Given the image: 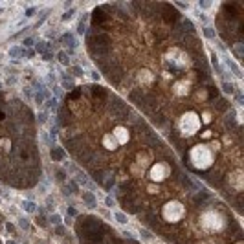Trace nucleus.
<instances>
[{
  "label": "nucleus",
  "mask_w": 244,
  "mask_h": 244,
  "mask_svg": "<svg viewBox=\"0 0 244 244\" xmlns=\"http://www.w3.org/2000/svg\"><path fill=\"white\" fill-rule=\"evenodd\" d=\"M187 163L194 171H207L215 163V154L206 145H194L187 151Z\"/></svg>",
  "instance_id": "1"
},
{
  "label": "nucleus",
  "mask_w": 244,
  "mask_h": 244,
  "mask_svg": "<svg viewBox=\"0 0 244 244\" xmlns=\"http://www.w3.org/2000/svg\"><path fill=\"white\" fill-rule=\"evenodd\" d=\"M198 224L206 233H219L226 228L228 222H226V217L220 211H217V209H213V207H207L200 213Z\"/></svg>",
  "instance_id": "2"
},
{
  "label": "nucleus",
  "mask_w": 244,
  "mask_h": 244,
  "mask_svg": "<svg viewBox=\"0 0 244 244\" xmlns=\"http://www.w3.org/2000/svg\"><path fill=\"white\" fill-rule=\"evenodd\" d=\"M178 132H180V138H189L193 134H197L200 130V125H202V120L197 112L193 110H187L185 114H182L178 117Z\"/></svg>",
  "instance_id": "3"
},
{
  "label": "nucleus",
  "mask_w": 244,
  "mask_h": 244,
  "mask_svg": "<svg viewBox=\"0 0 244 244\" xmlns=\"http://www.w3.org/2000/svg\"><path fill=\"white\" fill-rule=\"evenodd\" d=\"M185 215V206L182 204V202H165V204L162 206V219L165 222H169V224H176L178 220H182Z\"/></svg>",
  "instance_id": "4"
},
{
  "label": "nucleus",
  "mask_w": 244,
  "mask_h": 244,
  "mask_svg": "<svg viewBox=\"0 0 244 244\" xmlns=\"http://www.w3.org/2000/svg\"><path fill=\"white\" fill-rule=\"evenodd\" d=\"M173 173V160H160L149 169V180L151 182H163Z\"/></svg>",
  "instance_id": "5"
},
{
  "label": "nucleus",
  "mask_w": 244,
  "mask_h": 244,
  "mask_svg": "<svg viewBox=\"0 0 244 244\" xmlns=\"http://www.w3.org/2000/svg\"><path fill=\"white\" fill-rule=\"evenodd\" d=\"M112 136H114V139H116L117 147H121V145H125V143L129 141V138H130V134H129V129L125 127V125H117V127L112 130Z\"/></svg>",
  "instance_id": "6"
},
{
  "label": "nucleus",
  "mask_w": 244,
  "mask_h": 244,
  "mask_svg": "<svg viewBox=\"0 0 244 244\" xmlns=\"http://www.w3.org/2000/svg\"><path fill=\"white\" fill-rule=\"evenodd\" d=\"M50 156H52L53 162H62V160H64V156H66V151L62 149V147H52Z\"/></svg>",
  "instance_id": "7"
},
{
  "label": "nucleus",
  "mask_w": 244,
  "mask_h": 244,
  "mask_svg": "<svg viewBox=\"0 0 244 244\" xmlns=\"http://www.w3.org/2000/svg\"><path fill=\"white\" fill-rule=\"evenodd\" d=\"M83 200L86 202L88 207H95V204H97V200H95V197H94L92 191H83Z\"/></svg>",
  "instance_id": "8"
},
{
  "label": "nucleus",
  "mask_w": 244,
  "mask_h": 244,
  "mask_svg": "<svg viewBox=\"0 0 244 244\" xmlns=\"http://www.w3.org/2000/svg\"><path fill=\"white\" fill-rule=\"evenodd\" d=\"M61 40H62V42H66L70 48H75V46H77V42H75V39H74V35H70V33H64Z\"/></svg>",
  "instance_id": "9"
},
{
  "label": "nucleus",
  "mask_w": 244,
  "mask_h": 244,
  "mask_svg": "<svg viewBox=\"0 0 244 244\" xmlns=\"http://www.w3.org/2000/svg\"><path fill=\"white\" fill-rule=\"evenodd\" d=\"M226 64H228L229 68H231V70H233V74L237 75V77H240V75H242V74H240V68H239V66H237V64H235V62H233L231 59H228V61H226Z\"/></svg>",
  "instance_id": "10"
},
{
  "label": "nucleus",
  "mask_w": 244,
  "mask_h": 244,
  "mask_svg": "<svg viewBox=\"0 0 244 244\" xmlns=\"http://www.w3.org/2000/svg\"><path fill=\"white\" fill-rule=\"evenodd\" d=\"M22 207L26 209L28 213H35V211H37V207H35V204H33V202H24V204H22Z\"/></svg>",
  "instance_id": "11"
},
{
  "label": "nucleus",
  "mask_w": 244,
  "mask_h": 244,
  "mask_svg": "<svg viewBox=\"0 0 244 244\" xmlns=\"http://www.w3.org/2000/svg\"><path fill=\"white\" fill-rule=\"evenodd\" d=\"M20 53H22V50H20L18 46H15V48H11V50H9V55H11L13 59H17V57H18Z\"/></svg>",
  "instance_id": "12"
},
{
  "label": "nucleus",
  "mask_w": 244,
  "mask_h": 244,
  "mask_svg": "<svg viewBox=\"0 0 244 244\" xmlns=\"http://www.w3.org/2000/svg\"><path fill=\"white\" fill-rule=\"evenodd\" d=\"M202 31H204V35H206L207 39H215V31L211 30V28H207V26H206V28H204V30H202Z\"/></svg>",
  "instance_id": "13"
},
{
  "label": "nucleus",
  "mask_w": 244,
  "mask_h": 244,
  "mask_svg": "<svg viewBox=\"0 0 244 244\" xmlns=\"http://www.w3.org/2000/svg\"><path fill=\"white\" fill-rule=\"evenodd\" d=\"M116 220H117V222H120V224H127V217H125V215H123V213H120V211H117V213H116Z\"/></svg>",
  "instance_id": "14"
},
{
  "label": "nucleus",
  "mask_w": 244,
  "mask_h": 244,
  "mask_svg": "<svg viewBox=\"0 0 244 244\" xmlns=\"http://www.w3.org/2000/svg\"><path fill=\"white\" fill-rule=\"evenodd\" d=\"M46 103H48V108H50L52 112H53L55 108H57V99H55V97H53V99H48Z\"/></svg>",
  "instance_id": "15"
},
{
  "label": "nucleus",
  "mask_w": 244,
  "mask_h": 244,
  "mask_svg": "<svg viewBox=\"0 0 244 244\" xmlns=\"http://www.w3.org/2000/svg\"><path fill=\"white\" fill-rule=\"evenodd\" d=\"M50 222H52V224H55V226H57V224H61V215L53 213L52 217H50Z\"/></svg>",
  "instance_id": "16"
},
{
  "label": "nucleus",
  "mask_w": 244,
  "mask_h": 244,
  "mask_svg": "<svg viewBox=\"0 0 244 244\" xmlns=\"http://www.w3.org/2000/svg\"><path fill=\"white\" fill-rule=\"evenodd\" d=\"M59 61L62 62V64H70V59H68V55H66L64 52H61V53H59Z\"/></svg>",
  "instance_id": "17"
},
{
  "label": "nucleus",
  "mask_w": 244,
  "mask_h": 244,
  "mask_svg": "<svg viewBox=\"0 0 244 244\" xmlns=\"http://www.w3.org/2000/svg\"><path fill=\"white\" fill-rule=\"evenodd\" d=\"M222 86H224V90H226V92H229V94H233V90H235V86L231 85V83H224Z\"/></svg>",
  "instance_id": "18"
},
{
  "label": "nucleus",
  "mask_w": 244,
  "mask_h": 244,
  "mask_svg": "<svg viewBox=\"0 0 244 244\" xmlns=\"http://www.w3.org/2000/svg\"><path fill=\"white\" fill-rule=\"evenodd\" d=\"M35 101H37V103L40 105V103H42V101H44V94H42V92H39L37 95H35Z\"/></svg>",
  "instance_id": "19"
},
{
  "label": "nucleus",
  "mask_w": 244,
  "mask_h": 244,
  "mask_svg": "<svg viewBox=\"0 0 244 244\" xmlns=\"http://www.w3.org/2000/svg\"><path fill=\"white\" fill-rule=\"evenodd\" d=\"M20 226H22L24 229L30 228V222H28V219H20Z\"/></svg>",
  "instance_id": "20"
},
{
  "label": "nucleus",
  "mask_w": 244,
  "mask_h": 244,
  "mask_svg": "<svg viewBox=\"0 0 244 244\" xmlns=\"http://www.w3.org/2000/svg\"><path fill=\"white\" fill-rule=\"evenodd\" d=\"M77 31H79V33L86 31V26H85V22H83V20H81V22H79V26H77Z\"/></svg>",
  "instance_id": "21"
},
{
  "label": "nucleus",
  "mask_w": 244,
  "mask_h": 244,
  "mask_svg": "<svg viewBox=\"0 0 244 244\" xmlns=\"http://www.w3.org/2000/svg\"><path fill=\"white\" fill-rule=\"evenodd\" d=\"M105 204H107V207H112L114 206V200L110 198V197H107V198H105Z\"/></svg>",
  "instance_id": "22"
},
{
  "label": "nucleus",
  "mask_w": 244,
  "mask_h": 244,
  "mask_svg": "<svg viewBox=\"0 0 244 244\" xmlns=\"http://www.w3.org/2000/svg\"><path fill=\"white\" fill-rule=\"evenodd\" d=\"M72 15H74V9H70L68 13H64V17H62V20H68V18H72Z\"/></svg>",
  "instance_id": "23"
},
{
  "label": "nucleus",
  "mask_w": 244,
  "mask_h": 244,
  "mask_svg": "<svg viewBox=\"0 0 244 244\" xmlns=\"http://www.w3.org/2000/svg\"><path fill=\"white\" fill-rule=\"evenodd\" d=\"M42 57H44V61H52V59H53V55H52L50 52H46V53H42Z\"/></svg>",
  "instance_id": "24"
},
{
  "label": "nucleus",
  "mask_w": 244,
  "mask_h": 244,
  "mask_svg": "<svg viewBox=\"0 0 244 244\" xmlns=\"http://www.w3.org/2000/svg\"><path fill=\"white\" fill-rule=\"evenodd\" d=\"M24 46H33V39H30V37H28V39H24V42H22Z\"/></svg>",
  "instance_id": "25"
},
{
  "label": "nucleus",
  "mask_w": 244,
  "mask_h": 244,
  "mask_svg": "<svg viewBox=\"0 0 244 244\" xmlns=\"http://www.w3.org/2000/svg\"><path fill=\"white\" fill-rule=\"evenodd\" d=\"M6 229H8L9 233H15V226L13 224H6Z\"/></svg>",
  "instance_id": "26"
},
{
  "label": "nucleus",
  "mask_w": 244,
  "mask_h": 244,
  "mask_svg": "<svg viewBox=\"0 0 244 244\" xmlns=\"http://www.w3.org/2000/svg\"><path fill=\"white\" fill-rule=\"evenodd\" d=\"M37 120H39V123H44V121H46V114H44V112H42V114H39Z\"/></svg>",
  "instance_id": "27"
},
{
  "label": "nucleus",
  "mask_w": 244,
  "mask_h": 244,
  "mask_svg": "<svg viewBox=\"0 0 244 244\" xmlns=\"http://www.w3.org/2000/svg\"><path fill=\"white\" fill-rule=\"evenodd\" d=\"M37 224H40V226H46V219H44V217H39V219H37Z\"/></svg>",
  "instance_id": "28"
},
{
  "label": "nucleus",
  "mask_w": 244,
  "mask_h": 244,
  "mask_svg": "<svg viewBox=\"0 0 244 244\" xmlns=\"http://www.w3.org/2000/svg\"><path fill=\"white\" fill-rule=\"evenodd\" d=\"M68 215H70V217H75V215H77V211H75L74 207H68Z\"/></svg>",
  "instance_id": "29"
},
{
  "label": "nucleus",
  "mask_w": 244,
  "mask_h": 244,
  "mask_svg": "<svg viewBox=\"0 0 244 244\" xmlns=\"http://www.w3.org/2000/svg\"><path fill=\"white\" fill-rule=\"evenodd\" d=\"M33 13H35V9H33V8H30V9H28V11H26V17H31V15H33Z\"/></svg>",
  "instance_id": "30"
},
{
  "label": "nucleus",
  "mask_w": 244,
  "mask_h": 244,
  "mask_svg": "<svg viewBox=\"0 0 244 244\" xmlns=\"http://www.w3.org/2000/svg\"><path fill=\"white\" fill-rule=\"evenodd\" d=\"M72 70H74V75H83L81 74V68H72Z\"/></svg>",
  "instance_id": "31"
},
{
  "label": "nucleus",
  "mask_w": 244,
  "mask_h": 244,
  "mask_svg": "<svg viewBox=\"0 0 244 244\" xmlns=\"http://www.w3.org/2000/svg\"><path fill=\"white\" fill-rule=\"evenodd\" d=\"M57 178H59V180H64V173L59 171V173H57Z\"/></svg>",
  "instance_id": "32"
},
{
  "label": "nucleus",
  "mask_w": 244,
  "mask_h": 244,
  "mask_svg": "<svg viewBox=\"0 0 244 244\" xmlns=\"http://www.w3.org/2000/svg\"><path fill=\"white\" fill-rule=\"evenodd\" d=\"M8 244H17V242H15V240H9V242H8Z\"/></svg>",
  "instance_id": "33"
},
{
  "label": "nucleus",
  "mask_w": 244,
  "mask_h": 244,
  "mask_svg": "<svg viewBox=\"0 0 244 244\" xmlns=\"http://www.w3.org/2000/svg\"><path fill=\"white\" fill-rule=\"evenodd\" d=\"M235 244H242V242H240V240H237V242H235Z\"/></svg>",
  "instance_id": "34"
},
{
  "label": "nucleus",
  "mask_w": 244,
  "mask_h": 244,
  "mask_svg": "<svg viewBox=\"0 0 244 244\" xmlns=\"http://www.w3.org/2000/svg\"><path fill=\"white\" fill-rule=\"evenodd\" d=\"M0 222H2V217H0Z\"/></svg>",
  "instance_id": "35"
},
{
  "label": "nucleus",
  "mask_w": 244,
  "mask_h": 244,
  "mask_svg": "<svg viewBox=\"0 0 244 244\" xmlns=\"http://www.w3.org/2000/svg\"><path fill=\"white\" fill-rule=\"evenodd\" d=\"M0 88H2V85H0Z\"/></svg>",
  "instance_id": "36"
}]
</instances>
